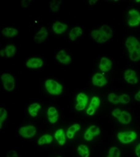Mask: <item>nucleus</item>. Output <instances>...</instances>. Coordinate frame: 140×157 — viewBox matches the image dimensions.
Instances as JSON below:
<instances>
[{"mask_svg": "<svg viewBox=\"0 0 140 157\" xmlns=\"http://www.w3.org/2000/svg\"><path fill=\"white\" fill-rule=\"evenodd\" d=\"M19 134L24 138H31L36 134V128L34 126H25L19 129Z\"/></svg>", "mask_w": 140, "mask_h": 157, "instance_id": "nucleus-9", "label": "nucleus"}, {"mask_svg": "<svg viewBox=\"0 0 140 157\" xmlns=\"http://www.w3.org/2000/svg\"><path fill=\"white\" fill-rule=\"evenodd\" d=\"M135 99H136V101H140V91L135 95Z\"/></svg>", "mask_w": 140, "mask_h": 157, "instance_id": "nucleus-36", "label": "nucleus"}, {"mask_svg": "<svg viewBox=\"0 0 140 157\" xmlns=\"http://www.w3.org/2000/svg\"><path fill=\"white\" fill-rule=\"evenodd\" d=\"M92 82H93V85L99 86V87H103V86L107 85V83H108L104 75L103 74H100V73H97L93 75V78H92Z\"/></svg>", "mask_w": 140, "mask_h": 157, "instance_id": "nucleus-11", "label": "nucleus"}, {"mask_svg": "<svg viewBox=\"0 0 140 157\" xmlns=\"http://www.w3.org/2000/svg\"><path fill=\"white\" fill-rule=\"evenodd\" d=\"M15 51H16V48L14 45H8L6 46L4 49H2L0 51V54L2 57H7V58H12L14 56L15 54Z\"/></svg>", "mask_w": 140, "mask_h": 157, "instance_id": "nucleus-18", "label": "nucleus"}, {"mask_svg": "<svg viewBox=\"0 0 140 157\" xmlns=\"http://www.w3.org/2000/svg\"><path fill=\"white\" fill-rule=\"evenodd\" d=\"M43 65V61L39 58H32L26 62V67L29 68H40Z\"/></svg>", "mask_w": 140, "mask_h": 157, "instance_id": "nucleus-15", "label": "nucleus"}, {"mask_svg": "<svg viewBox=\"0 0 140 157\" xmlns=\"http://www.w3.org/2000/svg\"><path fill=\"white\" fill-rule=\"evenodd\" d=\"M108 157H120V152H119V150L117 147H115V146L111 147L110 149V151H109V155H108Z\"/></svg>", "mask_w": 140, "mask_h": 157, "instance_id": "nucleus-30", "label": "nucleus"}, {"mask_svg": "<svg viewBox=\"0 0 140 157\" xmlns=\"http://www.w3.org/2000/svg\"><path fill=\"white\" fill-rule=\"evenodd\" d=\"M111 67H112V62L107 58H102L100 65H99L100 70L103 72H107V71H110Z\"/></svg>", "mask_w": 140, "mask_h": 157, "instance_id": "nucleus-17", "label": "nucleus"}, {"mask_svg": "<svg viewBox=\"0 0 140 157\" xmlns=\"http://www.w3.org/2000/svg\"><path fill=\"white\" fill-rule=\"evenodd\" d=\"M119 140L123 144H128L133 142L137 138V133L134 131H125L118 134Z\"/></svg>", "mask_w": 140, "mask_h": 157, "instance_id": "nucleus-7", "label": "nucleus"}, {"mask_svg": "<svg viewBox=\"0 0 140 157\" xmlns=\"http://www.w3.org/2000/svg\"><path fill=\"white\" fill-rule=\"evenodd\" d=\"M124 78L128 84H131V85H136L138 82V78L137 77V74L132 69H128L127 71H125Z\"/></svg>", "mask_w": 140, "mask_h": 157, "instance_id": "nucleus-12", "label": "nucleus"}, {"mask_svg": "<svg viewBox=\"0 0 140 157\" xmlns=\"http://www.w3.org/2000/svg\"><path fill=\"white\" fill-rule=\"evenodd\" d=\"M135 152H136V155H137L138 157H140V144H138V145H137Z\"/></svg>", "mask_w": 140, "mask_h": 157, "instance_id": "nucleus-35", "label": "nucleus"}, {"mask_svg": "<svg viewBox=\"0 0 140 157\" xmlns=\"http://www.w3.org/2000/svg\"><path fill=\"white\" fill-rule=\"evenodd\" d=\"M111 114L122 124H128L131 121V115L129 112L126 111V110L121 111L119 109H115L112 111Z\"/></svg>", "mask_w": 140, "mask_h": 157, "instance_id": "nucleus-4", "label": "nucleus"}, {"mask_svg": "<svg viewBox=\"0 0 140 157\" xmlns=\"http://www.w3.org/2000/svg\"><path fill=\"white\" fill-rule=\"evenodd\" d=\"M80 128H81V127H80L79 124H74V125H72L68 129V132H67V136H68V138L72 139V138L74 137L75 134L76 133Z\"/></svg>", "mask_w": 140, "mask_h": 157, "instance_id": "nucleus-23", "label": "nucleus"}, {"mask_svg": "<svg viewBox=\"0 0 140 157\" xmlns=\"http://www.w3.org/2000/svg\"><path fill=\"white\" fill-rule=\"evenodd\" d=\"M101 104V101H100V98L99 97H93V99L91 100V102H90V105L89 107H92L93 109H97Z\"/></svg>", "mask_w": 140, "mask_h": 157, "instance_id": "nucleus-29", "label": "nucleus"}, {"mask_svg": "<svg viewBox=\"0 0 140 157\" xmlns=\"http://www.w3.org/2000/svg\"><path fill=\"white\" fill-rule=\"evenodd\" d=\"M2 33L4 36L12 38V37L16 36L18 34V31L14 28H4L2 30Z\"/></svg>", "mask_w": 140, "mask_h": 157, "instance_id": "nucleus-24", "label": "nucleus"}, {"mask_svg": "<svg viewBox=\"0 0 140 157\" xmlns=\"http://www.w3.org/2000/svg\"><path fill=\"white\" fill-rule=\"evenodd\" d=\"M82 33H83V31H82V29L80 27H75V28H73V29L70 31L69 39L72 41H74V40H76L77 38H79V37L81 36Z\"/></svg>", "mask_w": 140, "mask_h": 157, "instance_id": "nucleus-22", "label": "nucleus"}, {"mask_svg": "<svg viewBox=\"0 0 140 157\" xmlns=\"http://www.w3.org/2000/svg\"><path fill=\"white\" fill-rule=\"evenodd\" d=\"M1 80L3 82L4 87L6 91L11 92L14 89L15 86V81L14 76L10 75V74H3L1 75Z\"/></svg>", "mask_w": 140, "mask_h": 157, "instance_id": "nucleus-5", "label": "nucleus"}, {"mask_svg": "<svg viewBox=\"0 0 140 157\" xmlns=\"http://www.w3.org/2000/svg\"><path fill=\"white\" fill-rule=\"evenodd\" d=\"M41 105L39 103H33L29 106V109H28V111L30 113V115L32 117H36L38 115V110L41 109Z\"/></svg>", "mask_w": 140, "mask_h": 157, "instance_id": "nucleus-25", "label": "nucleus"}, {"mask_svg": "<svg viewBox=\"0 0 140 157\" xmlns=\"http://www.w3.org/2000/svg\"><path fill=\"white\" fill-rule=\"evenodd\" d=\"M7 117V112L6 110L4 109V108H1L0 109V128H2V123L3 121H5Z\"/></svg>", "mask_w": 140, "mask_h": 157, "instance_id": "nucleus-31", "label": "nucleus"}, {"mask_svg": "<svg viewBox=\"0 0 140 157\" xmlns=\"http://www.w3.org/2000/svg\"><path fill=\"white\" fill-rule=\"evenodd\" d=\"M100 128L96 126H91L86 132L84 133V139L86 141H91L95 136H98L100 134Z\"/></svg>", "mask_w": 140, "mask_h": 157, "instance_id": "nucleus-13", "label": "nucleus"}, {"mask_svg": "<svg viewBox=\"0 0 140 157\" xmlns=\"http://www.w3.org/2000/svg\"><path fill=\"white\" fill-rule=\"evenodd\" d=\"M108 99L110 101V102L113 103V104H118V103H123V104H127L130 101V97L128 94H124L121 95H117L115 94L111 93L109 94Z\"/></svg>", "mask_w": 140, "mask_h": 157, "instance_id": "nucleus-6", "label": "nucleus"}, {"mask_svg": "<svg viewBox=\"0 0 140 157\" xmlns=\"http://www.w3.org/2000/svg\"><path fill=\"white\" fill-rule=\"evenodd\" d=\"M52 142V136L50 135H44L41 137H40L39 141H38V145H41L44 144H49Z\"/></svg>", "mask_w": 140, "mask_h": 157, "instance_id": "nucleus-27", "label": "nucleus"}, {"mask_svg": "<svg viewBox=\"0 0 140 157\" xmlns=\"http://www.w3.org/2000/svg\"><path fill=\"white\" fill-rule=\"evenodd\" d=\"M56 140L58 141V143L60 145H63L66 143V135L64 133V130L62 128H59L58 130L56 131V133L54 135Z\"/></svg>", "mask_w": 140, "mask_h": 157, "instance_id": "nucleus-21", "label": "nucleus"}, {"mask_svg": "<svg viewBox=\"0 0 140 157\" xmlns=\"http://www.w3.org/2000/svg\"><path fill=\"white\" fill-rule=\"evenodd\" d=\"M87 114L88 115H90V116H92V115H93L94 114V112H95V109H93V108H92V107H89L88 109H87Z\"/></svg>", "mask_w": 140, "mask_h": 157, "instance_id": "nucleus-33", "label": "nucleus"}, {"mask_svg": "<svg viewBox=\"0 0 140 157\" xmlns=\"http://www.w3.org/2000/svg\"><path fill=\"white\" fill-rule=\"evenodd\" d=\"M76 110H83V109H85L86 105H87V102H88V96L85 94H79L77 96H76Z\"/></svg>", "mask_w": 140, "mask_h": 157, "instance_id": "nucleus-10", "label": "nucleus"}, {"mask_svg": "<svg viewBox=\"0 0 140 157\" xmlns=\"http://www.w3.org/2000/svg\"><path fill=\"white\" fill-rule=\"evenodd\" d=\"M140 24V13L138 11L132 9L128 12V25L131 27L138 26Z\"/></svg>", "mask_w": 140, "mask_h": 157, "instance_id": "nucleus-8", "label": "nucleus"}, {"mask_svg": "<svg viewBox=\"0 0 140 157\" xmlns=\"http://www.w3.org/2000/svg\"><path fill=\"white\" fill-rule=\"evenodd\" d=\"M56 59L61 64H64V65H69L71 62V58L69 57V55H68L64 50L58 51L57 56H56Z\"/></svg>", "mask_w": 140, "mask_h": 157, "instance_id": "nucleus-16", "label": "nucleus"}, {"mask_svg": "<svg viewBox=\"0 0 140 157\" xmlns=\"http://www.w3.org/2000/svg\"><path fill=\"white\" fill-rule=\"evenodd\" d=\"M6 157H18V155H17L16 151L12 150V151H9V152L7 153V155H6Z\"/></svg>", "mask_w": 140, "mask_h": 157, "instance_id": "nucleus-32", "label": "nucleus"}, {"mask_svg": "<svg viewBox=\"0 0 140 157\" xmlns=\"http://www.w3.org/2000/svg\"><path fill=\"white\" fill-rule=\"evenodd\" d=\"M126 47L129 52V58L132 61L140 60V43L137 38L128 37L126 40Z\"/></svg>", "mask_w": 140, "mask_h": 157, "instance_id": "nucleus-1", "label": "nucleus"}, {"mask_svg": "<svg viewBox=\"0 0 140 157\" xmlns=\"http://www.w3.org/2000/svg\"><path fill=\"white\" fill-rule=\"evenodd\" d=\"M96 2H97V1H92V0H90V1H89V4H90V5H93V4H95Z\"/></svg>", "mask_w": 140, "mask_h": 157, "instance_id": "nucleus-37", "label": "nucleus"}, {"mask_svg": "<svg viewBox=\"0 0 140 157\" xmlns=\"http://www.w3.org/2000/svg\"><path fill=\"white\" fill-rule=\"evenodd\" d=\"M91 36L98 43H104L112 36V30L108 25H103L99 30H93Z\"/></svg>", "mask_w": 140, "mask_h": 157, "instance_id": "nucleus-2", "label": "nucleus"}, {"mask_svg": "<svg viewBox=\"0 0 140 157\" xmlns=\"http://www.w3.org/2000/svg\"><path fill=\"white\" fill-rule=\"evenodd\" d=\"M45 88L48 91V93L52 94V95H59L63 90L62 85L58 84V82L51 80V79L47 80L46 83H45Z\"/></svg>", "mask_w": 140, "mask_h": 157, "instance_id": "nucleus-3", "label": "nucleus"}, {"mask_svg": "<svg viewBox=\"0 0 140 157\" xmlns=\"http://www.w3.org/2000/svg\"><path fill=\"white\" fill-rule=\"evenodd\" d=\"M47 114H48V119H49V121L50 123H56L58 120V113L57 111L56 108L54 107H50L49 108L48 111H47Z\"/></svg>", "mask_w": 140, "mask_h": 157, "instance_id": "nucleus-19", "label": "nucleus"}, {"mask_svg": "<svg viewBox=\"0 0 140 157\" xmlns=\"http://www.w3.org/2000/svg\"><path fill=\"white\" fill-rule=\"evenodd\" d=\"M52 29H53L55 33L61 34V33H63L68 29V25L65 24H62L60 22H55L53 24V25H52Z\"/></svg>", "mask_w": 140, "mask_h": 157, "instance_id": "nucleus-20", "label": "nucleus"}, {"mask_svg": "<svg viewBox=\"0 0 140 157\" xmlns=\"http://www.w3.org/2000/svg\"><path fill=\"white\" fill-rule=\"evenodd\" d=\"M62 3V1L61 0H59V1H55V0H53V1H51V2H49V6H50V9L52 10V12L54 13H58V10H59V6H60V4Z\"/></svg>", "mask_w": 140, "mask_h": 157, "instance_id": "nucleus-28", "label": "nucleus"}, {"mask_svg": "<svg viewBox=\"0 0 140 157\" xmlns=\"http://www.w3.org/2000/svg\"><path fill=\"white\" fill-rule=\"evenodd\" d=\"M30 3H31L30 0H23V1H22V6L23 7H27L30 5Z\"/></svg>", "mask_w": 140, "mask_h": 157, "instance_id": "nucleus-34", "label": "nucleus"}, {"mask_svg": "<svg viewBox=\"0 0 140 157\" xmlns=\"http://www.w3.org/2000/svg\"><path fill=\"white\" fill-rule=\"evenodd\" d=\"M48 35H49V33H48V31H47L46 28H45V27H41V30H40V31L36 33V35H35V42H36V43H39V44L42 43V42L46 40L47 38H48Z\"/></svg>", "mask_w": 140, "mask_h": 157, "instance_id": "nucleus-14", "label": "nucleus"}, {"mask_svg": "<svg viewBox=\"0 0 140 157\" xmlns=\"http://www.w3.org/2000/svg\"><path fill=\"white\" fill-rule=\"evenodd\" d=\"M59 157H60V156H59Z\"/></svg>", "mask_w": 140, "mask_h": 157, "instance_id": "nucleus-38", "label": "nucleus"}, {"mask_svg": "<svg viewBox=\"0 0 140 157\" xmlns=\"http://www.w3.org/2000/svg\"><path fill=\"white\" fill-rule=\"evenodd\" d=\"M77 151H78V154L82 157H89L90 153H89V149L86 145H80L77 148Z\"/></svg>", "mask_w": 140, "mask_h": 157, "instance_id": "nucleus-26", "label": "nucleus"}]
</instances>
